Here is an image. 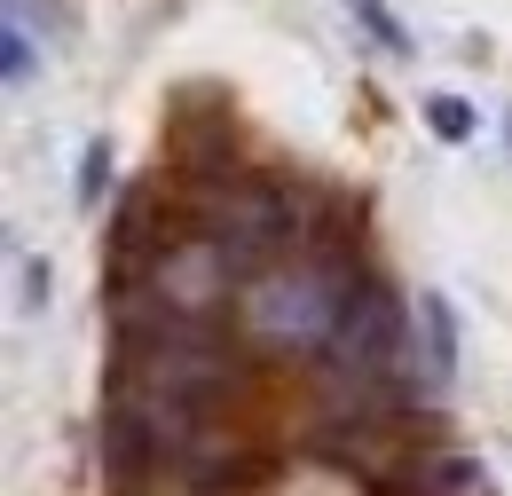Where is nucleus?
<instances>
[{"label":"nucleus","mask_w":512,"mask_h":496,"mask_svg":"<svg viewBox=\"0 0 512 496\" xmlns=\"http://www.w3.org/2000/svg\"><path fill=\"white\" fill-rule=\"evenodd\" d=\"M426 126H434L442 142H465L481 119H473V103H465V95H426Z\"/></svg>","instance_id":"5"},{"label":"nucleus","mask_w":512,"mask_h":496,"mask_svg":"<svg viewBox=\"0 0 512 496\" xmlns=\"http://www.w3.org/2000/svg\"><path fill=\"white\" fill-rule=\"evenodd\" d=\"M0 71H8V79H24V71H32V40H24L16 24H8V40H0Z\"/></svg>","instance_id":"7"},{"label":"nucleus","mask_w":512,"mask_h":496,"mask_svg":"<svg viewBox=\"0 0 512 496\" xmlns=\"http://www.w3.org/2000/svg\"><path fill=\"white\" fill-rule=\"evenodd\" d=\"M418 331H426V394L457 371V331H449V300L442 292H426L418 300Z\"/></svg>","instance_id":"3"},{"label":"nucleus","mask_w":512,"mask_h":496,"mask_svg":"<svg viewBox=\"0 0 512 496\" xmlns=\"http://www.w3.org/2000/svg\"><path fill=\"white\" fill-rule=\"evenodd\" d=\"M402 339H410V323L394 308V292L355 284L347 308H339V323H331V371L347 378L355 394H379L386 378L402 371Z\"/></svg>","instance_id":"2"},{"label":"nucleus","mask_w":512,"mask_h":496,"mask_svg":"<svg viewBox=\"0 0 512 496\" xmlns=\"http://www.w3.org/2000/svg\"><path fill=\"white\" fill-rule=\"evenodd\" d=\"M418 489L426 496H481L489 489V465L481 457H418Z\"/></svg>","instance_id":"4"},{"label":"nucleus","mask_w":512,"mask_h":496,"mask_svg":"<svg viewBox=\"0 0 512 496\" xmlns=\"http://www.w3.org/2000/svg\"><path fill=\"white\" fill-rule=\"evenodd\" d=\"M103 189H111V142H87V158H79V205L95 213Z\"/></svg>","instance_id":"6"},{"label":"nucleus","mask_w":512,"mask_h":496,"mask_svg":"<svg viewBox=\"0 0 512 496\" xmlns=\"http://www.w3.org/2000/svg\"><path fill=\"white\" fill-rule=\"evenodd\" d=\"M8 8H24V0H8Z\"/></svg>","instance_id":"9"},{"label":"nucleus","mask_w":512,"mask_h":496,"mask_svg":"<svg viewBox=\"0 0 512 496\" xmlns=\"http://www.w3.org/2000/svg\"><path fill=\"white\" fill-rule=\"evenodd\" d=\"M355 16H363V24H371V32H379L386 48H402V32H394V16H386L379 0H355Z\"/></svg>","instance_id":"8"},{"label":"nucleus","mask_w":512,"mask_h":496,"mask_svg":"<svg viewBox=\"0 0 512 496\" xmlns=\"http://www.w3.org/2000/svg\"><path fill=\"white\" fill-rule=\"evenodd\" d=\"M197 237L221 252V268L237 284L268 276L284 252L300 245V221H292V197L268 182H213L205 189V213H197Z\"/></svg>","instance_id":"1"}]
</instances>
